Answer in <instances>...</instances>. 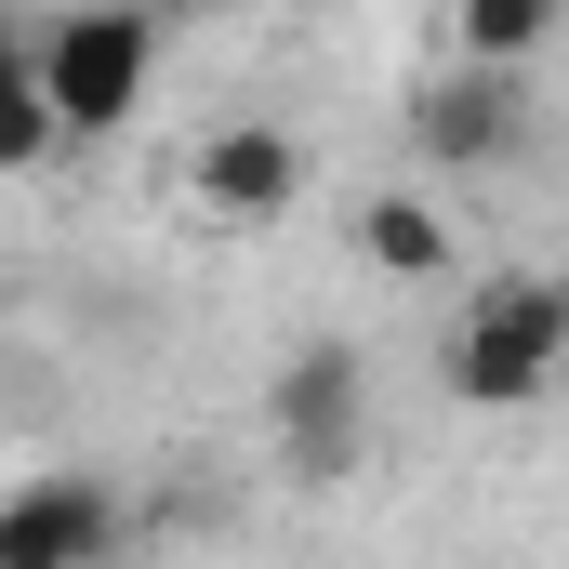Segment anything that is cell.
Here are the masks:
<instances>
[{"instance_id": "7", "label": "cell", "mask_w": 569, "mask_h": 569, "mask_svg": "<svg viewBox=\"0 0 569 569\" xmlns=\"http://www.w3.org/2000/svg\"><path fill=\"white\" fill-rule=\"evenodd\" d=\"M358 252H371L385 279H450V252H463V239H450V212H437V199L398 186V199H371V212H358Z\"/></svg>"}, {"instance_id": "5", "label": "cell", "mask_w": 569, "mask_h": 569, "mask_svg": "<svg viewBox=\"0 0 569 569\" xmlns=\"http://www.w3.org/2000/svg\"><path fill=\"white\" fill-rule=\"evenodd\" d=\"M107 543H120V490L93 477H27L0 503V569H93Z\"/></svg>"}, {"instance_id": "1", "label": "cell", "mask_w": 569, "mask_h": 569, "mask_svg": "<svg viewBox=\"0 0 569 569\" xmlns=\"http://www.w3.org/2000/svg\"><path fill=\"white\" fill-rule=\"evenodd\" d=\"M557 358H569V305L557 279H477L450 345H437V385L463 411H543L557 398Z\"/></svg>"}, {"instance_id": "9", "label": "cell", "mask_w": 569, "mask_h": 569, "mask_svg": "<svg viewBox=\"0 0 569 569\" xmlns=\"http://www.w3.org/2000/svg\"><path fill=\"white\" fill-rule=\"evenodd\" d=\"M53 107H40V80H27V67H13V80H0V172H40V159H53Z\"/></svg>"}, {"instance_id": "3", "label": "cell", "mask_w": 569, "mask_h": 569, "mask_svg": "<svg viewBox=\"0 0 569 569\" xmlns=\"http://www.w3.org/2000/svg\"><path fill=\"white\" fill-rule=\"evenodd\" d=\"M266 411H279L291 477H345V463H358V437H371V371H358V345H291Z\"/></svg>"}, {"instance_id": "6", "label": "cell", "mask_w": 569, "mask_h": 569, "mask_svg": "<svg viewBox=\"0 0 569 569\" xmlns=\"http://www.w3.org/2000/svg\"><path fill=\"white\" fill-rule=\"evenodd\" d=\"M199 199L226 212V226H279L291 199H305V146L279 120H226V133L199 146Z\"/></svg>"}, {"instance_id": "4", "label": "cell", "mask_w": 569, "mask_h": 569, "mask_svg": "<svg viewBox=\"0 0 569 569\" xmlns=\"http://www.w3.org/2000/svg\"><path fill=\"white\" fill-rule=\"evenodd\" d=\"M411 133H425V159L437 172H503L517 146H530V67H450L425 107H411Z\"/></svg>"}, {"instance_id": "2", "label": "cell", "mask_w": 569, "mask_h": 569, "mask_svg": "<svg viewBox=\"0 0 569 569\" xmlns=\"http://www.w3.org/2000/svg\"><path fill=\"white\" fill-rule=\"evenodd\" d=\"M27 80H40V107H53V133H67V146L133 133V120H146V80H159V27H146L133 0H80V13L40 27Z\"/></svg>"}, {"instance_id": "8", "label": "cell", "mask_w": 569, "mask_h": 569, "mask_svg": "<svg viewBox=\"0 0 569 569\" xmlns=\"http://www.w3.org/2000/svg\"><path fill=\"white\" fill-rule=\"evenodd\" d=\"M557 40V0H450V53H477V67H530Z\"/></svg>"}, {"instance_id": "10", "label": "cell", "mask_w": 569, "mask_h": 569, "mask_svg": "<svg viewBox=\"0 0 569 569\" xmlns=\"http://www.w3.org/2000/svg\"><path fill=\"white\" fill-rule=\"evenodd\" d=\"M13 67H27V40H13V27H0V80H13Z\"/></svg>"}]
</instances>
